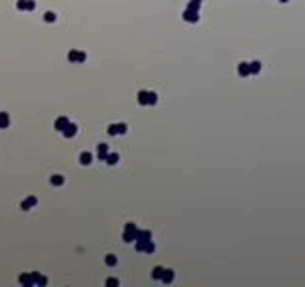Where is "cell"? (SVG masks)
<instances>
[{"instance_id": "obj_1", "label": "cell", "mask_w": 305, "mask_h": 287, "mask_svg": "<svg viewBox=\"0 0 305 287\" xmlns=\"http://www.w3.org/2000/svg\"><path fill=\"white\" fill-rule=\"evenodd\" d=\"M82 162H84V163L90 162V153H82Z\"/></svg>"}]
</instances>
